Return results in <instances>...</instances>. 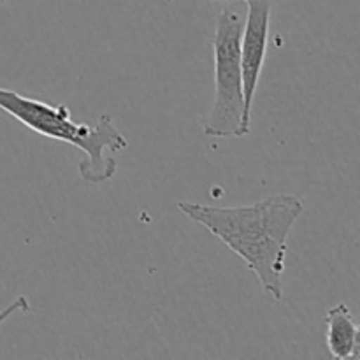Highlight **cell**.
Here are the masks:
<instances>
[{"label": "cell", "instance_id": "6da1fadb", "mask_svg": "<svg viewBox=\"0 0 360 360\" xmlns=\"http://www.w3.org/2000/svg\"><path fill=\"white\" fill-rule=\"evenodd\" d=\"M179 211L202 225L229 250L241 257L274 301L283 297L288 236L304 204L292 193H276L246 206H207L179 200Z\"/></svg>", "mask_w": 360, "mask_h": 360}, {"label": "cell", "instance_id": "7a4b0ae2", "mask_svg": "<svg viewBox=\"0 0 360 360\" xmlns=\"http://www.w3.org/2000/svg\"><path fill=\"white\" fill-rule=\"evenodd\" d=\"M0 109L32 132L83 151L84 158L77 171L84 181L94 185L111 179L118 169L115 158L105 157V151L118 153L129 146V141L116 129L109 115H102L95 127L76 123L67 105L46 104L7 88H0Z\"/></svg>", "mask_w": 360, "mask_h": 360}, {"label": "cell", "instance_id": "3957f363", "mask_svg": "<svg viewBox=\"0 0 360 360\" xmlns=\"http://www.w3.org/2000/svg\"><path fill=\"white\" fill-rule=\"evenodd\" d=\"M243 21L238 13L224 9L217 18L213 37L214 101L206 118L204 134L210 137H241L250 134L245 111L239 37Z\"/></svg>", "mask_w": 360, "mask_h": 360}, {"label": "cell", "instance_id": "277c9868", "mask_svg": "<svg viewBox=\"0 0 360 360\" xmlns=\"http://www.w3.org/2000/svg\"><path fill=\"white\" fill-rule=\"evenodd\" d=\"M243 2L248 6V16H246V25L241 28L239 51H241L245 111L252 118V104L267 55L273 0H243Z\"/></svg>", "mask_w": 360, "mask_h": 360}, {"label": "cell", "instance_id": "5b68a950", "mask_svg": "<svg viewBox=\"0 0 360 360\" xmlns=\"http://www.w3.org/2000/svg\"><path fill=\"white\" fill-rule=\"evenodd\" d=\"M327 348L338 360H357L360 355L359 326L345 302L330 308L326 316Z\"/></svg>", "mask_w": 360, "mask_h": 360}, {"label": "cell", "instance_id": "8992f818", "mask_svg": "<svg viewBox=\"0 0 360 360\" xmlns=\"http://www.w3.org/2000/svg\"><path fill=\"white\" fill-rule=\"evenodd\" d=\"M20 311L21 313L30 311V302H28V299L25 297V295L16 297L9 306H7V308H4L2 311H0V323H4L9 316H13L14 313H20Z\"/></svg>", "mask_w": 360, "mask_h": 360}, {"label": "cell", "instance_id": "52a82bcc", "mask_svg": "<svg viewBox=\"0 0 360 360\" xmlns=\"http://www.w3.org/2000/svg\"><path fill=\"white\" fill-rule=\"evenodd\" d=\"M0 2H6V0H0Z\"/></svg>", "mask_w": 360, "mask_h": 360}]
</instances>
